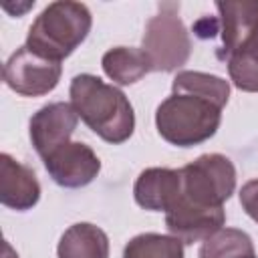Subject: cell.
Returning <instances> with one entry per match:
<instances>
[{
    "label": "cell",
    "instance_id": "cell-1",
    "mask_svg": "<svg viewBox=\"0 0 258 258\" xmlns=\"http://www.w3.org/2000/svg\"><path fill=\"white\" fill-rule=\"evenodd\" d=\"M69 97L79 119L103 141L121 145L133 135L135 113L127 95L107 85L101 77L89 73L77 75L71 81Z\"/></svg>",
    "mask_w": 258,
    "mask_h": 258
},
{
    "label": "cell",
    "instance_id": "cell-2",
    "mask_svg": "<svg viewBox=\"0 0 258 258\" xmlns=\"http://www.w3.org/2000/svg\"><path fill=\"white\" fill-rule=\"evenodd\" d=\"M93 26L91 10L83 2H50L30 24L26 46L50 60L62 62L89 36Z\"/></svg>",
    "mask_w": 258,
    "mask_h": 258
},
{
    "label": "cell",
    "instance_id": "cell-3",
    "mask_svg": "<svg viewBox=\"0 0 258 258\" xmlns=\"http://www.w3.org/2000/svg\"><path fill=\"white\" fill-rule=\"evenodd\" d=\"M218 103L191 93H171L155 111V127L161 139L177 147H194L216 135L222 123Z\"/></svg>",
    "mask_w": 258,
    "mask_h": 258
},
{
    "label": "cell",
    "instance_id": "cell-4",
    "mask_svg": "<svg viewBox=\"0 0 258 258\" xmlns=\"http://www.w3.org/2000/svg\"><path fill=\"white\" fill-rule=\"evenodd\" d=\"M181 200L198 208H224L236 189V167L222 153H204L179 169Z\"/></svg>",
    "mask_w": 258,
    "mask_h": 258
},
{
    "label": "cell",
    "instance_id": "cell-5",
    "mask_svg": "<svg viewBox=\"0 0 258 258\" xmlns=\"http://www.w3.org/2000/svg\"><path fill=\"white\" fill-rule=\"evenodd\" d=\"M177 4H163L159 14L151 16L145 24L141 48L153 71L173 73L183 67L191 54L189 32L177 16Z\"/></svg>",
    "mask_w": 258,
    "mask_h": 258
},
{
    "label": "cell",
    "instance_id": "cell-6",
    "mask_svg": "<svg viewBox=\"0 0 258 258\" xmlns=\"http://www.w3.org/2000/svg\"><path fill=\"white\" fill-rule=\"evenodd\" d=\"M62 64L32 52L26 44L16 48L4 62V83L16 95L42 97L48 95L60 81Z\"/></svg>",
    "mask_w": 258,
    "mask_h": 258
},
{
    "label": "cell",
    "instance_id": "cell-7",
    "mask_svg": "<svg viewBox=\"0 0 258 258\" xmlns=\"http://www.w3.org/2000/svg\"><path fill=\"white\" fill-rule=\"evenodd\" d=\"M79 115L71 103L54 101L40 107L28 123V133L34 151L46 159L52 151L69 143L73 131L77 129Z\"/></svg>",
    "mask_w": 258,
    "mask_h": 258
},
{
    "label": "cell",
    "instance_id": "cell-8",
    "mask_svg": "<svg viewBox=\"0 0 258 258\" xmlns=\"http://www.w3.org/2000/svg\"><path fill=\"white\" fill-rule=\"evenodd\" d=\"M42 161L52 181L67 189L89 185L101 171V159L87 143L81 141L64 143Z\"/></svg>",
    "mask_w": 258,
    "mask_h": 258
},
{
    "label": "cell",
    "instance_id": "cell-9",
    "mask_svg": "<svg viewBox=\"0 0 258 258\" xmlns=\"http://www.w3.org/2000/svg\"><path fill=\"white\" fill-rule=\"evenodd\" d=\"M220 60H228L236 52L248 48L258 34V2H216Z\"/></svg>",
    "mask_w": 258,
    "mask_h": 258
},
{
    "label": "cell",
    "instance_id": "cell-10",
    "mask_svg": "<svg viewBox=\"0 0 258 258\" xmlns=\"http://www.w3.org/2000/svg\"><path fill=\"white\" fill-rule=\"evenodd\" d=\"M224 208H198L181 200V196L173 204V208L165 212V228L181 244L208 240L212 234L224 228Z\"/></svg>",
    "mask_w": 258,
    "mask_h": 258
},
{
    "label": "cell",
    "instance_id": "cell-11",
    "mask_svg": "<svg viewBox=\"0 0 258 258\" xmlns=\"http://www.w3.org/2000/svg\"><path fill=\"white\" fill-rule=\"evenodd\" d=\"M181 196V173L171 167H147L133 185L137 206L149 212H167Z\"/></svg>",
    "mask_w": 258,
    "mask_h": 258
},
{
    "label": "cell",
    "instance_id": "cell-12",
    "mask_svg": "<svg viewBox=\"0 0 258 258\" xmlns=\"http://www.w3.org/2000/svg\"><path fill=\"white\" fill-rule=\"evenodd\" d=\"M0 169H2L0 173L2 206L16 212H26L34 208L40 200V183L36 179V173L8 153L0 155Z\"/></svg>",
    "mask_w": 258,
    "mask_h": 258
},
{
    "label": "cell",
    "instance_id": "cell-13",
    "mask_svg": "<svg viewBox=\"0 0 258 258\" xmlns=\"http://www.w3.org/2000/svg\"><path fill=\"white\" fill-rule=\"evenodd\" d=\"M58 258H109L107 234L89 222L73 224L64 230L56 246Z\"/></svg>",
    "mask_w": 258,
    "mask_h": 258
},
{
    "label": "cell",
    "instance_id": "cell-14",
    "mask_svg": "<svg viewBox=\"0 0 258 258\" xmlns=\"http://www.w3.org/2000/svg\"><path fill=\"white\" fill-rule=\"evenodd\" d=\"M101 67L105 75L117 85H133L153 71L145 50L133 46L109 48L101 58Z\"/></svg>",
    "mask_w": 258,
    "mask_h": 258
},
{
    "label": "cell",
    "instance_id": "cell-15",
    "mask_svg": "<svg viewBox=\"0 0 258 258\" xmlns=\"http://www.w3.org/2000/svg\"><path fill=\"white\" fill-rule=\"evenodd\" d=\"M171 93H191L226 107L230 99V83L218 75L202 71H179L171 81Z\"/></svg>",
    "mask_w": 258,
    "mask_h": 258
},
{
    "label": "cell",
    "instance_id": "cell-16",
    "mask_svg": "<svg viewBox=\"0 0 258 258\" xmlns=\"http://www.w3.org/2000/svg\"><path fill=\"white\" fill-rule=\"evenodd\" d=\"M252 238L238 228H222L202 242L198 258H254Z\"/></svg>",
    "mask_w": 258,
    "mask_h": 258
},
{
    "label": "cell",
    "instance_id": "cell-17",
    "mask_svg": "<svg viewBox=\"0 0 258 258\" xmlns=\"http://www.w3.org/2000/svg\"><path fill=\"white\" fill-rule=\"evenodd\" d=\"M123 258H183V244L171 234L145 232L125 244Z\"/></svg>",
    "mask_w": 258,
    "mask_h": 258
},
{
    "label": "cell",
    "instance_id": "cell-18",
    "mask_svg": "<svg viewBox=\"0 0 258 258\" xmlns=\"http://www.w3.org/2000/svg\"><path fill=\"white\" fill-rule=\"evenodd\" d=\"M230 81L236 89L246 93H258V56L254 52L240 50L226 60Z\"/></svg>",
    "mask_w": 258,
    "mask_h": 258
},
{
    "label": "cell",
    "instance_id": "cell-19",
    "mask_svg": "<svg viewBox=\"0 0 258 258\" xmlns=\"http://www.w3.org/2000/svg\"><path fill=\"white\" fill-rule=\"evenodd\" d=\"M240 206L254 222H258V177L250 179V181H246L242 185V189H240Z\"/></svg>",
    "mask_w": 258,
    "mask_h": 258
},
{
    "label": "cell",
    "instance_id": "cell-20",
    "mask_svg": "<svg viewBox=\"0 0 258 258\" xmlns=\"http://www.w3.org/2000/svg\"><path fill=\"white\" fill-rule=\"evenodd\" d=\"M244 50H246V48H244ZM248 50H250V52H254V54L258 56V34H256V38L252 40V44L248 46Z\"/></svg>",
    "mask_w": 258,
    "mask_h": 258
},
{
    "label": "cell",
    "instance_id": "cell-21",
    "mask_svg": "<svg viewBox=\"0 0 258 258\" xmlns=\"http://www.w3.org/2000/svg\"><path fill=\"white\" fill-rule=\"evenodd\" d=\"M4 252H6V258H18V254H14V252H12V248H10V244H8V242L4 244Z\"/></svg>",
    "mask_w": 258,
    "mask_h": 258
},
{
    "label": "cell",
    "instance_id": "cell-22",
    "mask_svg": "<svg viewBox=\"0 0 258 258\" xmlns=\"http://www.w3.org/2000/svg\"><path fill=\"white\" fill-rule=\"evenodd\" d=\"M254 258H256V256H254Z\"/></svg>",
    "mask_w": 258,
    "mask_h": 258
}]
</instances>
